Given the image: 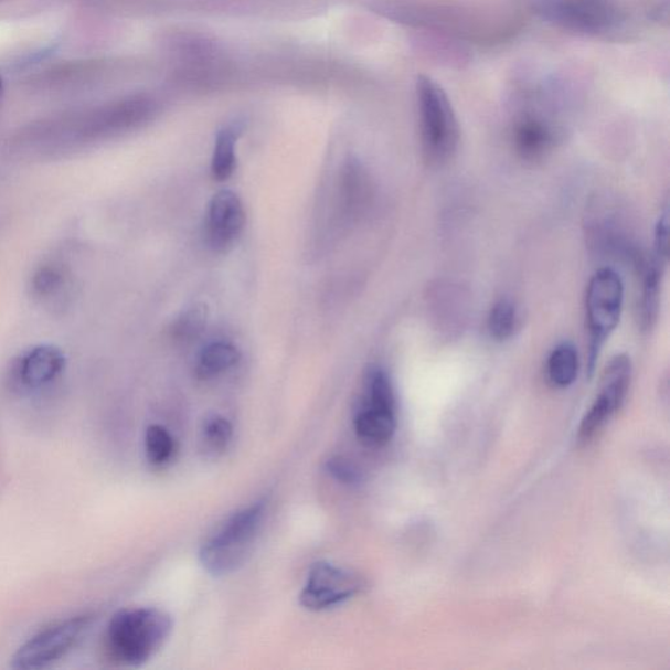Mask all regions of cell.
Instances as JSON below:
<instances>
[{"mask_svg": "<svg viewBox=\"0 0 670 670\" xmlns=\"http://www.w3.org/2000/svg\"><path fill=\"white\" fill-rule=\"evenodd\" d=\"M172 631V618L157 608H134L116 613L107 632L111 658L138 668L150 661Z\"/></svg>", "mask_w": 670, "mask_h": 670, "instance_id": "6da1fadb", "label": "cell"}, {"mask_svg": "<svg viewBox=\"0 0 670 670\" xmlns=\"http://www.w3.org/2000/svg\"><path fill=\"white\" fill-rule=\"evenodd\" d=\"M266 513V500H258L225 520L204 542L200 560L213 576H224L242 567L257 540Z\"/></svg>", "mask_w": 670, "mask_h": 670, "instance_id": "7a4b0ae2", "label": "cell"}, {"mask_svg": "<svg viewBox=\"0 0 670 670\" xmlns=\"http://www.w3.org/2000/svg\"><path fill=\"white\" fill-rule=\"evenodd\" d=\"M624 301L625 285L618 272L611 267H603L592 275L585 294L589 376L594 375L604 345L618 327Z\"/></svg>", "mask_w": 670, "mask_h": 670, "instance_id": "3957f363", "label": "cell"}, {"mask_svg": "<svg viewBox=\"0 0 670 670\" xmlns=\"http://www.w3.org/2000/svg\"><path fill=\"white\" fill-rule=\"evenodd\" d=\"M418 104L427 163L446 164L454 158L460 139L454 109L443 89L428 77L418 81Z\"/></svg>", "mask_w": 670, "mask_h": 670, "instance_id": "277c9868", "label": "cell"}, {"mask_svg": "<svg viewBox=\"0 0 670 670\" xmlns=\"http://www.w3.org/2000/svg\"><path fill=\"white\" fill-rule=\"evenodd\" d=\"M89 625V616H76L46 627L18 648L12 656L11 668L39 670L55 664L79 644Z\"/></svg>", "mask_w": 670, "mask_h": 670, "instance_id": "5b68a950", "label": "cell"}, {"mask_svg": "<svg viewBox=\"0 0 670 670\" xmlns=\"http://www.w3.org/2000/svg\"><path fill=\"white\" fill-rule=\"evenodd\" d=\"M539 11L553 23L583 33L608 34L623 24L611 0H541Z\"/></svg>", "mask_w": 670, "mask_h": 670, "instance_id": "8992f818", "label": "cell"}, {"mask_svg": "<svg viewBox=\"0 0 670 670\" xmlns=\"http://www.w3.org/2000/svg\"><path fill=\"white\" fill-rule=\"evenodd\" d=\"M362 588L361 577L351 571L334 566L329 562H317L309 570L299 599L301 606L308 610H328L349 602Z\"/></svg>", "mask_w": 670, "mask_h": 670, "instance_id": "52a82bcc", "label": "cell"}, {"mask_svg": "<svg viewBox=\"0 0 670 670\" xmlns=\"http://www.w3.org/2000/svg\"><path fill=\"white\" fill-rule=\"evenodd\" d=\"M66 369V357L53 344H39L18 358L13 383L25 391H40L54 383Z\"/></svg>", "mask_w": 670, "mask_h": 670, "instance_id": "ba28073f", "label": "cell"}, {"mask_svg": "<svg viewBox=\"0 0 670 670\" xmlns=\"http://www.w3.org/2000/svg\"><path fill=\"white\" fill-rule=\"evenodd\" d=\"M245 211L242 200L231 190H222L213 196L208 213V240L215 251L228 249L242 234Z\"/></svg>", "mask_w": 670, "mask_h": 670, "instance_id": "9c48e42d", "label": "cell"}, {"mask_svg": "<svg viewBox=\"0 0 670 670\" xmlns=\"http://www.w3.org/2000/svg\"><path fill=\"white\" fill-rule=\"evenodd\" d=\"M354 426L358 439L364 446L383 447L396 433V407L364 400L355 415Z\"/></svg>", "mask_w": 670, "mask_h": 670, "instance_id": "30bf717a", "label": "cell"}, {"mask_svg": "<svg viewBox=\"0 0 670 670\" xmlns=\"http://www.w3.org/2000/svg\"><path fill=\"white\" fill-rule=\"evenodd\" d=\"M556 134L544 119L525 117L513 132L514 148L521 158L528 161L540 160L552 150Z\"/></svg>", "mask_w": 670, "mask_h": 670, "instance_id": "8fae6325", "label": "cell"}, {"mask_svg": "<svg viewBox=\"0 0 670 670\" xmlns=\"http://www.w3.org/2000/svg\"><path fill=\"white\" fill-rule=\"evenodd\" d=\"M640 273V296H639V321L640 328L650 331L658 321L661 281L664 277L666 267H662L650 258L644 259L638 267Z\"/></svg>", "mask_w": 670, "mask_h": 670, "instance_id": "7c38bea8", "label": "cell"}, {"mask_svg": "<svg viewBox=\"0 0 670 670\" xmlns=\"http://www.w3.org/2000/svg\"><path fill=\"white\" fill-rule=\"evenodd\" d=\"M579 352L571 342L556 344L546 362V372L550 383L556 387H568L575 383L579 375Z\"/></svg>", "mask_w": 670, "mask_h": 670, "instance_id": "4fadbf2b", "label": "cell"}, {"mask_svg": "<svg viewBox=\"0 0 670 670\" xmlns=\"http://www.w3.org/2000/svg\"><path fill=\"white\" fill-rule=\"evenodd\" d=\"M240 361V351L228 342H214L201 351L195 365V375L201 380H211L234 369Z\"/></svg>", "mask_w": 670, "mask_h": 670, "instance_id": "5bb4252c", "label": "cell"}, {"mask_svg": "<svg viewBox=\"0 0 670 670\" xmlns=\"http://www.w3.org/2000/svg\"><path fill=\"white\" fill-rule=\"evenodd\" d=\"M240 136V126L232 125L219 131L211 160V173L216 181L228 180L236 167V142Z\"/></svg>", "mask_w": 670, "mask_h": 670, "instance_id": "9a60e30c", "label": "cell"}, {"mask_svg": "<svg viewBox=\"0 0 670 670\" xmlns=\"http://www.w3.org/2000/svg\"><path fill=\"white\" fill-rule=\"evenodd\" d=\"M620 407L623 406H620L615 398H611L609 394L598 391L595 401L592 402L589 411L585 413L581 422L579 434H577L579 440L583 443L589 442L592 437L610 421L613 415H615Z\"/></svg>", "mask_w": 670, "mask_h": 670, "instance_id": "2e32d148", "label": "cell"}, {"mask_svg": "<svg viewBox=\"0 0 670 670\" xmlns=\"http://www.w3.org/2000/svg\"><path fill=\"white\" fill-rule=\"evenodd\" d=\"M519 328V310L510 299H500L492 306L488 317V330L492 340H510Z\"/></svg>", "mask_w": 670, "mask_h": 670, "instance_id": "e0dca14e", "label": "cell"}, {"mask_svg": "<svg viewBox=\"0 0 670 670\" xmlns=\"http://www.w3.org/2000/svg\"><path fill=\"white\" fill-rule=\"evenodd\" d=\"M232 435H234V427L227 418L217 414L211 415L203 422L201 428L200 440L203 453L210 456L223 454L228 447Z\"/></svg>", "mask_w": 670, "mask_h": 670, "instance_id": "ac0fdd59", "label": "cell"}, {"mask_svg": "<svg viewBox=\"0 0 670 670\" xmlns=\"http://www.w3.org/2000/svg\"><path fill=\"white\" fill-rule=\"evenodd\" d=\"M174 439L168 429L160 425H151L146 429L145 450L148 462L153 467H163L174 454Z\"/></svg>", "mask_w": 670, "mask_h": 670, "instance_id": "d6986e66", "label": "cell"}, {"mask_svg": "<svg viewBox=\"0 0 670 670\" xmlns=\"http://www.w3.org/2000/svg\"><path fill=\"white\" fill-rule=\"evenodd\" d=\"M208 322V308L195 305L183 312L173 326V337L179 341H192L199 337Z\"/></svg>", "mask_w": 670, "mask_h": 670, "instance_id": "ffe728a7", "label": "cell"}, {"mask_svg": "<svg viewBox=\"0 0 670 670\" xmlns=\"http://www.w3.org/2000/svg\"><path fill=\"white\" fill-rule=\"evenodd\" d=\"M65 273L60 267L45 265L34 273L32 291L39 299H51L65 287Z\"/></svg>", "mask_w": 670, "mask_h": 670, "instance_id": "44dd1931", "label": "cell"}, {"mask_svg": "<svg viewBox=\"0 0 670 670\" xmlns=\"http://www.w3.org/2000/svg\"><path fill=\"white\" fill-rule=\"evenodd\" d=\"M326 469L331 477L345 486H358L362 483V472L350 460L344 457H331L327 461Z\"/></svg>", "mask_w": 670, "mask_h": 670, "instance_id": "7402d4cb", "label": "cell"}, {"mask_svg": "<svg viewBox=\"0 0 670 670\" xmlns=\"http://www.w3.org/2000/svg\"><path fill=\"white\" fill-rule=\"evenodd\" d=\"M668 210L661 214L655 228L653 248L650 258L653 263L667 267L669 257V215Z\"/></svg>", "mask_w": 670, "mask_h": 670, "instance_id": "603a6c76", "label": "cell"}, {"mask_svg": "<svg viewBox=\"0 0 670 670\" xmlns=\"http://www.w3.org/2000/svg\"><path fill=\"white\" fill-rule=\"evenodd\" d=\"M2 92H3L2 79H0V96H2Z\"/></svg>", "mask_w": 670, "mask_h": 670, "instance_id": "cb8c5ba5", "label": "cell"}]
</instances>
